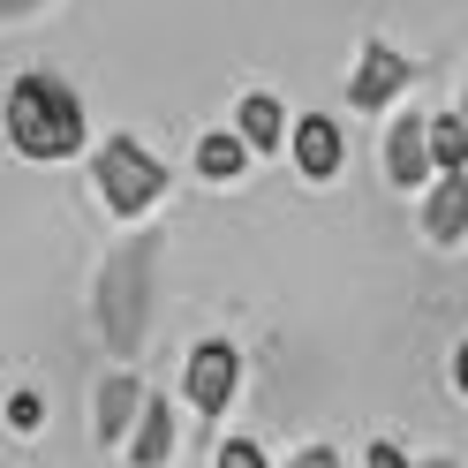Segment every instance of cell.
Wrapping results in <instances>:
<instances>
[{
	"instance_id": "cell-1",
	"label": "cell",
	"mask_w": 468,
	"mask_h": 468,
	"mask_svg": "<svg viewBox=\"0 0 468 468\" xmlns=\"http://www.w3.org/2000/svg\"><path fill=\"white\" fill-rule=\"evenodd\" d=\"M159 265H166V242H159V234H129L122 250H106V265H99V280H91V325H99V340H106L113 363H136L144 340H152Z\"/></svg>"
},
{
	"instance_id": "cell-2",
	"label": "cell",
	"mask_w": 468,
	"mask_h": 468,
	"mask_svg": "<svg viewBox=\"0 0 468 468\" xmlns=\"http://www.w3.org/2000/svg\"><path fill=\"white\" fill-rule=\"evenodd\" d=\"M0 129H8L16 159H31V166H61V159H76L83 144H91L83 99L69 91V76H53V69H31V76H16V83H8Z\"/></svg>"
},
{
	"instance_id": "cell-3",
	"label": "cell",
	"mask_w": 468,
	"mask_h": 468,
	"mask_svg": "<svg viewBox=\"0 0 468 468\" xmlns=\"http://www.w3.org/2000/svg\"><path fill=\"white\" fill-rule=\"evenodd\" d=\"M91 189H99V204H106L113 219H144L166 197V159L144 152V136L113 129L99 152H91Z\"/></svg>"
},
{
	"instance_id": "cell-4",
	"label": "cell",
	"mask_w": 468,
	"mask_h": 468,
	"mask_svg": "<svg viewBox=\"0 0 468 468\" xmlns=\"http://www.w3.org/2000/svg\"><path fill=\"white\" fill-rule=\"evenodd\" d=\"M182 400L197 408L204 423H219L234 400H242V347L234 340H197L182 363Z\"/></svg>"
},
{
	"instance_id": "cell-5",
	"label": "cell",
	"mask_w": 468,
	"mask_h": 468,
	"mask_svg": "<svg viewBox=\"0 0 468 468\" xmlns=\"http://www.w3.org/2000/svg\"><path fill=\"white\" fill-rule=\"evenodd\" d=\"M408 83H416V61H408L400 46H386V38H363L356 69H347V106L356 113H386Z\"/></svg>"
},
{
	"instance_id": "cell-6",
	"label": "cell",
	"mask_w": 468,
	"mask_h": 468,
	"mask_svg": "<svg viewBox=\"0 0 468 468\" xmlns=\"http://www.w3.org/2000/svg\"><path fill=\"white\" fill-rule=\"evenodd\" d=\"M287 159H295V174L303 182H333V174L347 166V129L333 122V113H303L295 129H287V144H280Z\"/></svg>"
},
{
	"instance_id": "cell-7",
	"label": "cell",
	"mask_w": 468,
	"mask_h": 468,
	"mask_svg": "<svg viewBox=\"0 0 468 468\" xmlns=\"http://www.w3.org/2000/svg\"><path fill=\"white\" fill-rule=\"evenodd\" d=\"M174 446H182V416H174V400H166V393H144L136 423H129V438H122L129 468H166Z\"/></svg>"
},
{
	"instance_id": "cell-8",
	"label": "cell",
	"mask_w": 468,
	"mask_h": 468,
	"mask_svg": "<svg viewBox=\"0 0 468 468\" xmlns=\"http://www.w3.org/2000/svg\"><path fill=\"white\" fill-rule=\"evenodd\" d=\"M136 408H144V378L122 363V370H106L99 386H91V438L113 453L129 438V423H136Z\"/></svg>"
},
{
	"instance_id": "cell-9",
	"label": "cell",
	"mask_w": 468,
	"mask_h": 468,
	"mask_svg": "<svg viewBox=\"0 0 468 468\" xmlns=\"http://www.w3.org/2000/svg\"><path fill=\"white\" fill-rule=\"evenodd\" d=\"M423 234L438 250L468 242V174H431L423 182Z\"/></svg>"
},
{
	"instance_id": "cell-10",
	"label": "cell",
	"mask_w": 468,
	"mask_h": 468,
	"mask_svg": "<svg viewBox=\"0 0 468 468\" xmlns=\"http://www.w3.org/2000/svg\"><path fill=\"white\" fill-rule=\"evenodd\" d=\"M386 182L416 197L431 182V152H423V113H393L386 122Z\"/></svg>"
},
{
	"instance_id": "cell-11",
	"label": "cell",
	"mask_w": 468,
	"mask_h": 468,
	"mask_svg": "<svg viewBox=\"0 0 468 468\" xmlns=\"http://www.w3.org/2000/svg\"><path fill=\"white\" fill-rule=\"evenodd\" d=\"M234 136H242V152L250 159H272L280 144H287V106L272 99V91H242V106H234V122H227Z\"/></svg>"
},
{
	"instance_id": "cell-12",
	"label": "cell",
	"mask_w": 468,
	"mask_h": 468,
	"mask_svg": "<svg viewBox=\"0 0 468 468\" xmlns=\"http://www.w3.org/2000/svg\"><path fill=\"white\" fill-rule=\"evenodd\" d=\"M423 152H431V174H468V122L461 113H431Z\"/></svg>"
},
{
	"instance_id": "cell-13",
	"label": "cell",
	"mask_w": 468,
	"mask_h": 468,
	"mask_svg": "<svg viewBox=\"0 0 468 468\" xmlns=\"http://www.w3.org/2000/svg\"><path fill=\"white\" fill-rule=\"evenodd\" d=\"M242 166H250V152H242L234 129H204L197 136V174L204 182H242Z\"/></svg>"
},
{
	"instance_id": "cell-14",
	"label": "cell",
	"mask_w": 468,
	"mask_h": 468,
	"mask_svg": "<svg viewBox=\"0 0 468 468\" xmlns=\"http://www.w3.org/2000/svg\"><path fill=\"white\" fill-rule=\"evenodd\" d=\"M212 468H272V453L257 446V438H219V446H212Z\"/></svg>"
},
{
	"instance_id": "cell-15",
	"label": "cell",
	"mask_w": 468,
	"mask_h": 468,
	"mask_svg": "<svg viewBox=\"0 0 468 468\" xmlns=\"http://www.w3.org/2000/svg\"><path fill=\"white\" fill-rule=\"evenodd\" d=\"M272 468H347V453H340V446H325V438H310V446H295V453L272 461Z\"/></svg>"
},
{
	"instance_id": "cell-16",
	"label": "cell",
	"mask_w": 468,
	"mask_h": 468,
	"mask_svg": "<svg viewBox=\"0 0 468 468\" xmlns=\"http://www.w3.org/2000/svg\"><path fill=\"white\" fill-rule=\"evenodd\" d=\"M408 461H416V453H400L393 438H370V446H363V468H408Z\"/></svg>"
},
{
	"instance_id": "cell-17",
	"label": "cell",
	"mask_w": 468,
	"mask_h": 468,
	"mask_svg": "<svg viewBox=\"0 0 468 468\" xmlns=\"http://www.w3.org/2000/svg\"><path fill=\"white\" fill-rule=\"evenodd\" d=\"M46 0H0V23H23V16H38Z\"/></svg>"
},
{
	"instance_id": "cell-18",
	"label": "cell",
	"mask_w": 468,
	"mask_h": 468,
	"mask_svg": "<svg viewBox=\"0 0 468 468\" xmlns=\"http://www.w3.org/2000/svg\"><path fill=\"white\" fill-rule=\"evenodd\" d=\"M408 468H461V461H453V453H416Z\"/></svg>"
}]
</instances>
